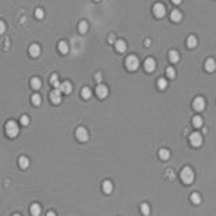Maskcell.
<instances>
[{
  "instance_id": "74e56055",
  "label": "cell",
  "mask_w": 216,
  "mask_h": 216,
  "mask_svg": "<svg viewBox=\"0 0 216 216\" xmlns=\"http://www.w3.org/2000/svg\"><path fill=\"white\" fill-rule=\"evenodd\" d=\"M108 41H109V42H114V41H115V38H114V37L111 35V37H109V38H108Z\"/></svg>"
},
{
  "instance_id": "d6a6232c",
  "label": "cell",
  "mask_w": 216,
  "mask_h": 216,
  "mask_svg": "<svg viewBox=\"0 0 216 216\" xmlns=\"http://www.w3.org/2000/svg\"><path fill=\"white\" fill-rule=\"evenodd\" d=\"M21 123L23 126H28V123H30V118L27 116V115H23L21 118Z\"/></svg>"
},
{
  "instance_id": "5b68a950",
  "label": "cell",
  "mask_w": 216,
  "mask_h": 216,
  "mask_svg": "<svg viewBox=\"0 0 216 216\" xmlns=\"http://www.w3.org/2000/svg\"><path fill=\"white\" fill-rule=\"evenodd\" d=\"M189 140L193 146H200L203 143V135L200 132H192L191 137H189Z\"/></svg>"
},
{
  "instance_id": "603a6c76",
  "label": "cell",
  "mask_w": 216,
  "mask_h": 216,
  "mask_svg": "<svg viewBox=\"0 0 216 216\" xmlns=\"http://www.w3.org/2000/svg\"><path fill=\"white\" fill-rule=\"evenodd\" d=\"M196 43H197V38H196L195 35L188 37V39H186V45H188L189 47H195Z\"/></svg>"
},
{
  "instance_id": "7a4b0ae2",
  "label": "cell",
  "mask_w": 216,
  "mask_h": 216,
  "mask_svg": "<svg viewBox=\"0 0 216 216\" xmlns=\"http://www.w3.org/2000/svg\"><path fill=\"white\" fill-rule=\"evenodd\" d=\"M5 132H7V135L10 138H15L16 135L19 134V127L18 124H16L14 120H10V122H7V124H5Z\"/></svg>"
},
{
  "instance_id": "d6986e66",
  "label": "cell",
  "mask_w": 216,
  "mask_h": 216,
  "mask_svg": "<svg viewBox=\"0 0 216 216\" xmlns=\"http://www.w3.org/2000/svg\"><path fill=\"white\" fill-rule=\"evenodd\" d=\"M28 165H30V161H28L27 157H21L19 158V166H21L22 169H27Z\"/></svg>"
},
{
  "instance_id": "484cf974",
  "label": "cell",
  "mask_w": 216,
  "mask_h": 216,
  "mask_svg": "<svg viewBox=\"0 0 216 216\" xmlns=\"http://www.w3.org/2000/svg\"><path fill=\"white\" fill-rule=\"evenodd\" d=\"M91 95H92V92H91V89H89L88 86L82 88V91H81V96L84 97V99H89V97H91Z\"/></svg>"
},
{
  "instance_id": "d590c367",
  "label": "cell",
  "mask_w": 216,
  "mask_h": 216,
  "mask_svg": "<svg viewBox=\"0 0 216 216\" xmlns=\"http://www.w3.org/2000/svg\"><path fill=\"white\" fill-rule=\"evenodd\" d=\"M96 80H97V81H100V80H102V73H97L96 74Z\"/></svg>"
},
{
  "instance_id": "30bf717a",
  "label": "cell",
  "mask_w": 216,
  "mask_h": 216,
  "mask_svg": "<svg viewBox=\"0 0 216 216\" xmlns=\"http://www.w3.org/2000/svg\"><path fill=\"white\" fill-rule=\"evenodd\" d=\"M28 51H30V56L31 57H38L39 54H41V47H39L38 45H31L30 46V49H28Z\"/></svg>"
},
{
  "instance_id": "d4e9b609",
  "label": "cell",
  "mask_w": 216,
  "mask_h": 216,
  "mask_svg": "<svg viewBox=\"0 0 216 216\" xmlns=\"http://www.w3.org/2000/svg\"><path fill=\"white\" fill-rule=\"evenodd\" d=\"M50 82H51V84H53L54 86H56L57 89H60V86H61V84H60V81H58V76H57V74H53V76H51Z\"/></svg>"
},
{
  "instance_id": "7c38bea8",
  "label": "cell",
  "mask_w": 216,
  "mask_h": 216,
  "mask_svg": "<svg viewBox=\"0 0 216 216\" xmlns=\"http://www.w3.org/2000/svg\"><path fill=\"white\" fill-rule=\"evenodd\" d=\"M143 65H145V69H146L147 72H153V70L155 69V61H154L153 58H147Z\"/></svg>"
},
{
  "instance_id": "83f0119b",
  "label": "cell",
  "mask_w": 216,
  "mask_h": 216,
  "mask_svg": "<svg viewBox=\"0 0 216 216\" xmlns=\"http://www.w3.org/2000/svg\"><path fill=\"white\" fill-rule=\"evenodd\" d=\"M193 126L195 127H201V126H203V118L201 116H195L193 118Z\"/></svg>"
},
{
  "instance_id": "9a60e30c",
  "label": "cell",
  "mask_w": 216,
  "mask_h": 216,
  "mask_svg": "<svg viewBox=\"0 0 216 216\" xmlns=\"http://www.w3.org/2000/svg\"><path fill=\"white\" fill-rule=\"evenodd\" d=\"M112 189H114V185H112V182L109 180H105L104 182H103V191L105 192V193H111Z\"/></svg>"
},
{
  "instance_id": "8992f818",
  "label": "cell",
  "mask_w": 216,
  "mask_h": 216,
  "mask_svg": "<svg viewBox=\"0 0 216 216\" xmlns=\"http://www.w3.org/2000/svg\"><path fill=\"white\" fill-rule=\"evenodd\" d=\"M153 11H154V14L158 16V18H162L166 12V8L162 3H157V4H154V7H153Z\"/></svg>"
},
{
  "instance_id": "4dcf8cb0",
  "label": "cell",
  "mask_w": 216,
  "mask_h": 216,
  "mask_svg": "<svg viewBox=\"0 0 216 216\" xmlns=\"http://www.w3.org/2000/svg\"><path fill=\"white\" fill-rule=\"evenodd\" d=\"M166 76L170 77V79H174V76H176V70L172 68V66H169V68L166 69Z\"/></svg>"
},
{
  "instance_id": "836d02e7",
  "label": "cell",
  "mask_w": 216,
  "mask_h": 216,
  "mask_svg": "<svg viewBox=\"0 0 216 216\" xmlns=\"http://www.w3.org/2000/svg\"><path fill=\"white\" fill-rule=\"evenodd\" d=\"M43 15H45V12H43L42 8H37V10H35V16H37V18L41 19V18H43Z\"/></svg>"
},
{
  "instance_id": "9c48e42d",
  "label": "cell",
  "mask_w": 216,
  "mask_h": 216,
  "mask_svg": "<svg viewBox=\"0 0 216 216\" xmlns=\"http://www.w3.org/2000/svg\"><path fill=\"white\" fill-rule=\"evenodd\" d=\"M50 99L54 104L61 103V91H60V89H54V91L50 93Z\"/></svg>"
},
{
  "instance_id": "8fae6325",
  "label": "cell",
  "mask_w": 216,
  "mask_h": 216,
  "mask_svg": "<svg viewBox=\"0 0 216 216\" xmlns=\"http://www.w3.org/2000/svg\"><path fill=\"white\" fill-rule=\"evenodd\" d=\"M115 47H116V50L119 51V53H124L126 49H127V45H126V42H124V41L119 39V41L115 42Z\"/></svg>"
},
{
  "instance_id": "52a82bcc",
  "label": "cell",
  "mask_w": 216,
  "mask_h": 216,
  "mask_svg": "<svg viewBox=\"0 0 216 216\" xmlns=\"http://www.w3.org/2000/svg\"><path fill=\"white\" fill-rule=\"evenodd\" d=\"M193 108L196 111H203L204 108H205V100L203 99V97H196L193 100Z\"/></svg>"
},
{
  "instance_id": "2e32d148",
  "label": "cell",
  "mask_w": 216,
  "mask_h": 216,
  "mask_svg": "<svg viewBox=\"0 0 216 216\" xmlns=\"http://www.w3.org/2000/svg\"><path fill=\"white\" fill-rule=\"evenodd\" d=\"M170 18H172V21H173V22H180V21H181V18H182V15H181V11H178V10H173V11H172V14H170Z\"/></svg>"
},
{
  "instance_id": "7402d4cb",
  "label": "cell",
  "mask_w": 216,
  "mask_h": 216,
  "mask_svg": "<svg viewBox=\"0 0 216 216\" xmlns=\"http://www.w3.org/2000/svg\"><path fill=\"white\" fill-rule=\"evenodd\" d=\"M191 201L193 204H200L201 203V196L197 193V192H195V193L191 195Z\"/></svg>"
},
{
  "instance_id": "cb8c5ba5",
  "label": "cell",
  "mask_w": 216,
  "mask_h": 216,
  "mask_svg": "<svg viewBox=\"0 0 216 216\" xmlns=\"http://www.w3.org/2000/svg\"><path fill=\"white\" fill-rule=\"evenodd\" d=\"M41 84L42 82H41V80H39L38 77H34V79L31 80V86H33L34 89H39L41 88Z\"/></svg>"
},
{
  "instance_id": "3957f363",
  "label": "cell",
  "mask_w": 216,
  "mask_h": 216,
  "mask_svg": "<svg viewBox=\"0 0 216 216\" xmlns=\"http://www.w3.org/2000/svg\"><path fill=\"white\" fill-rule=\"evenodd\" d=\"M126 66H127L128 70H135V69H138V66H139V60H138L137 56H128L127 58H126Z\"/></svg>"
},
{
  "instance_id": "f546056e",
  "label": "cell",
  "mask_w": 216,
  "mask_h": 216,
  "mask_svg": "<svg viewBox=\"0 0 216 216\" xmlns=\"http://www.w3.org/2000/svg\"><path fill=\"white\" fill-rule=\"evenodd\" d=\"M140 211H142L143 215H149V214H150V207H149V204L143 203L142 205H140Z\"/></svg>"
},
{
  "instance_id": "ffe728a7",
  "label": "cell",
  "mask_w": 216,
  "mask_h": 216,
  "mask_svg": "<svg viewBox=\"0 0 216 216\" xmlns=\"http://www.w3.org/2000/svg\"><path fill=\"white\" fill-rule=\"evenodd\" d=\"M30 211H31V215L33 216H39L41 215V207H39V204H33Z\"/></svg>"
},
{
  "instance_id": "f1b7e54d",
  "label": "cell",
  "mask_w": 216,
  "mask_h": 216,
  "mask_svg": "<svg viewBox=\"0 0 216 216\" xmlns=\"http://www.w3.org/2000/svg\"><path fill=\"white\" fill-rule=\"evenodd\" d=\"M31 102H33L34 105H39V104H41V96H39L38 93L33 95V97H31Z\"/></svg>"
},
{
  "instance_id": "277c9868",
  "label": "cell",
  "mask_w": 216,
  "mask_h": 216,
  "mask_svg": "<svg viewBox=\"0 0 216 216\" xmlns=\"http://www.w3.org/2000/svg\"><path fill=\"white\" fill-rule=\"evenodd\" d=\"M76 137L80 142H85V140H88L89 134H88V131H86L85 127H79L76 130Z\"/></svg>"
},
{
  "instance_id": "ba28073f",
  "label": "cell",
  "mask_w": 216,
  "mask_h": 216,
  "mask_svg": "<svg viewBox=\"0 0 216 216\" xmlns=\"http://www.w3.org/2000/svg\"><path fill=\"white\" fill-rule=\"evenodd\" d=\"M96 95L100 97V99H104V97L108 95V89H107V86L103 85V84H99V85L96 86Z\"/></svg>"
},
{
  "instance_id": "e0dca14e",
  "label": "cell",
  "mask_w": 216,
  "mask_h": 216,
  "mask_svg": "<svg viewBox=\"0 0 216 216\" xmlns=\"http://www.w3.org/2000/svg\"><path fill=\"white\" fill-rule=\"evenodd\" d=\"M169 60H170L172 62H178V60H180V54H178L177 50H170L169 51Z\"/></svg>"
},
{
  "instance_id": "f35d334b",
  "label": "cell",
  "mask_w": 216,
  "mask_h": 216,
  "mask_svg": "<svg viewBox=\"0 0 216 216\" xmlns=\"http://www.w3.org/2000/svg\"><path fill=\"white\" fill-rule=\"evenodd\" d=\"M14 216H21V215H14Z\"/></svg>"
},
{
  "instance_id": "5bb4252c",
  "label": "cell",
  "mask_w": 216,
  "mask_h": 216,
  "mask_svg": "<svg viewBox=\"0 0 216 216\" xmlns=\"http://www.w3.org/2000/svg\"><path fill=\"white\" fill-rule=\"evenodd\" d=\"M205 69L208 72H214L215 69H216V61L214 58H208L205 61Z\"/></svg>"
},
{
  "instance_id": "8d00e7d4",
  "label": "cell",
  "mask_w": 216,
  "mask_h": 216,
  "mask_svg": "<svg viewBox=\"0 0 216 216\" xmlns=\"http://www.w3.org/2000/svg\"><path fill=\"white\" fill-rule=\"evenodd\" d=\"M46 216H56V214H54V212H47V215H46Z\"/></svg>"
},
{
  "instance_id": "1f68e13d",
  "label": "cell",
  "mask_w": 216,
  "mask_h": 216,
  "mask_svg": "<svg viewBox=\"0 0 216 216\" xmlns=\"http://www.w3.org/2000/svg\"><path fill=\"white\" fill-rule=\"evenodd\" d=\"M157 84H158V88H160V89H165L166 86H168V82H166L165 79H160Z\"/></svg>"
},
{
  "instance_id": "44dd1931",
  "label": "cell",
  "mask_w": 216,
  "mask_h": 216,
  "mask_svg": "<svg viewBox=\"0 0 216 216\" xmlns=\"http://www.w3.org/2000/svg\"><path fill=\"white\" fill-rule=\"evenodd\" d=\"M169 157H170V153H169L168 149H161L160 150V158L161 160H169Z\"/></svg>"
},
{
  "instance_id": "6da1fadb",
  "label": "cell",
  "mask_w": 216,
  "mask_h": 216,
  "mask_svg": "<svg viewBox=\"0 0 216 216\" xmlns=\"http://www.w3.org/2000/svg\"><path fill=\"white\" fill-rule=\"evenodd\" d=\"M180 176H181V180H182L185 184H191L195 178V173H193V170H192V168H189V166H185V168L181 170Z\"/></svg>"
},
{
  "instance_id": "4316f807",
  "label": "cell",
  "mask_w": 216,
  "mask_h": 216,
  "mask_svg": "<svg viewBox=\"0 0 216 216\" xmlns=\"http://www.w3.org/2000/svg\"><path fill=\"white\" fill-rule=\"evenodd\" d=\"M86 30H88V23L86 22H80V24H79V31L81 34H84V33H86Z\"/></svg>"
},
{
  "instance_id": "e575fe53",
  "label": "cell",
  "mask_w": 216,
  "mask_h": 216,
  "mask_svg": "<svg viewBox=\"0 0 216 216\" xmlns=\"http://www.w3.org/2000/svg\"><path fill=\"white\" fill-rule=\"evenodd\" d=\"M5 31V24L3 21H0V34H3Z\"/></svg>"
},
{
  "instance_id": "4fadbf2b",
  "label": "cell",
  "mask_w": 216,
  "mask_h": 216,
  "mask_svg": "<svg viewBox=\"0 0 216 216\" xmlns=\"http://www.w3.org/2000/svg\"><path fill=\"white\" fill-rule=\"evenodd\" d=\"M60 91L61 92H64V93H70L72 92V84L69 81H64V82H61V86H60Z\"/></svg>"
},
{
  "instance_id": "ac0fdd59",
  "label": "cell",
  "mask_w": 216,
  "mask_h": 216,
  "mask_svg": "<svg viewBox=\"0 0 216 216\" xmlns=\"http://www.w3.org/2000/svg\"><path fill=\"white\" fill-rule=\"evenodd\" d=\"M58 50L61 51L62 54H66L69 51V45L65 41H61V42L58 43Z\"/></svg>"
}]
</instances>
